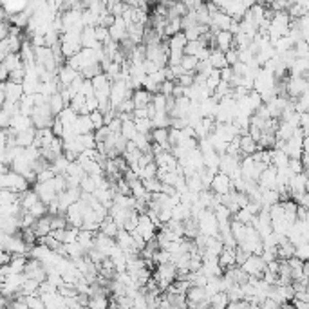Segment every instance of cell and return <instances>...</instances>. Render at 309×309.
I'll return each mask as SVG.
<instances>
[{
	"mask_svg": "<svg viewBox=\"0 0 309 309\" xmlns=\"http://www.w3.org/2000/svg\"><path fill=\"white\" fill-rule=\"evenodd\" d=\"M157 268L154 271V281H156L157 288L163 291L166 289V286L172 284L176 281V277H178V268H176V264L174 262H163V264H156Z\"/></svg>",
	"mask_w": 309,
	"mask_h": 309,
	"instance_id": "cell-1",
	"label": "cell"
},
{
	"mask_svg": "<svg viewBox=\"0 0 309 309\" xmlns=\"http://www.w3.org/2000/svg\"><path fill=\"white\" fill-rule=\"evenodd\" d=\"M197 226L199 231L204 235H212V237H219V223L215 219L214 210L210 208H202L197 215Z\"/></svg>",
	"mask_w": 309,
	"mask_h": 309,
	"instance_id": "cell-2",
	"label": "cell"
},
{
	"mask_svg": "<svg viewBox=\"0 0 309 309\" xmlns=\"http://www.w3.org/2000/svg\"><path fill=\"white\" fill-rule=\"evenodd\" d=\"M54 116L49 109V103H42V105H35L33 112H31V123L35 128H46L53 125Z\"/></svg>",
	"mask_w": 309,
	"mask_h": 309,
	"instance_id": "cell-3",
	"label": "cell"
},
{
	"mask_svg": "<svg viewBox=\"0 0 309 309\" xmlns=\"http://www.w3.org/2000/svg\"><path fill=\"white\" fill-rule=\"evenodd\" d=\"M304 92H309L307 76H286V96L289 99H295L297 96L304 94Z\"/></svg>",
	"mask_w": 309,
	"mask_h": 309,
	"instance_id": "cell-4",
	"label": "cell"
},
{
	"mask_svg": "<svg viewBox=\"0 0 309 309\" xmlns=\"http://www.w3.org/2000/svg\"><path fill=\"white\" fill-rule=\"evenodd\" d=\"M241 268H243L250 277H259L260 279L264 269H266V262H264L262 257L257 255V253H250V255L246 257V260L241 264Z\"/></svg>",
	"mask_w": 309,
	"mask_h": 309,
	"instance_id": "cell-5",
	"label": "cell"
},
{
	"mask_svg": "<svg viewBox=\"0 0 309 309\" xmlns=\"http://www.w3.org/2000/svg\"><path fill=\"white\" fill-rule=\"evenodd\" d=\"M24 275L27 279H35L38 282H44L47 279V271L44 268V264L40 260L33 259V257H27V262L24 266Z\"/></svg>",
	"mask_w": 309,
	"mask_h": 309,
	"instance_id": "cell-6",
	"label": "cell"
},
{
	"mask_svg": "<svg viewBox=\"0 0 309 309\" xmlns=\"http://www.w3.org/2000/svg\"><path fill=\"white\" fill-rule=\"evenodd\" d=\"M35 192H37L38 199H40L42 202H46V204H49L51 201H54L58 195L56 188H54L53 185V179H49V181H37L35 183Z\"/></svg>",
	"mask_w": 309,
	"mask_h": 309,
	"instance_id": "cell-7",
	"label": "cell"
},
{
	"mask_svg": "<svg viewBox=\"0 0 309 309\" xmlns=\"http://www.w3.org/2000/svg\"><path fill=\"white\" fill-rule=\"evenodd\" d=\"M210 190L214 192V194H217V195L228 194V192L231 190V179H230V176H226V174H223V172H217L214 178H212Z\"/></svg>",
	"mask_w": 309,
	"mask_h": 309,
	"instance_id": "cell-8",
	"label": "cell"
},
{
	"mask_svg": "<svg viewBox=\"0 0 309 309\" xmlns=\"http://www.w3.org/2000/svg\"><path fill=\"white\" fill-rule=\"evenodd\" d=\"M156 230L157 228L154 226V223L150 221V217L147 214H140L138 217V226H136V231L143 237L145 241H150L156 237Z\"/></svg>",
	"mask_w": 309,
	"mask_h": 309,
	"instance_id": "cell-9",
	"label": "cell"
},
{
	"mask_svg": "<svg viewBox=\"0 0 309 309\" xmlns=\"http://www.w3.org/2000/svg\"><path fill=\"white\" fill-rule=\"evenodd\" d=\"M114 243L118 244V246H120L125 253L138 252L136 244H134V239H132V233L125 230V228H120V230H118V233L114 235Z\"/></svg>",
	"mask_w": 309,
	"mask_h": 309,
	"instance_id": "cell-10",
	"label": "cell"
},
{
	"mask_svg": "<svg viewBox=\"0 0 309 309\" xmlns=\"http://www.w3.org/2000/svg\"><path fill=\"white\" fill-rule=\"evenodd\" d=\"M107 29H109V37H111V40L118 42V44L127 38V24H125V20L121 17H114L112 25H109Z\"/></svg>",
	"mask_w": 309,
	"mask_h": 309,
	"instance_id": "cell-11",
	"label": "cell"
},
{
	"mask_svg": "<svg viewBox=\"0 0 309 309\" xmlns=\"http://www.w3.org/2000/svg\"><path fill=\"white\" fill-rule=\"evenodd\" d=\"M214 47L221 49L223 53H226L228 49H231L233 46V33L230 31H215L214 33Z\"/></svg>",
	"mask_w": 309,
	"mask_h": 309,
	"instance_id": "cell-12",
	"label": "cell"
},
{
	"mask_svg": "<svg viewBox=\"0 0 309 309\" xmlns=\"http://www.w3.org/2000/svg\"><path fill=\"white\" fill-rule=\"evenodd\" d=\"M275 179H277V168L273 165H268L260 172L259 179H257V185H259L260 188H275Z\"/></svg>",
	"mask_w": 309,
	"mask_h": 309,
	"instance_id": "cell-13",
	"label": "cell"
},
{
	"mask_svg": "<svg viewBox=\"0 0 309 309\" xmlns=\"http://www.w3.org/2000/svg\"><path fill=\"white\" fill-rule=\"evenodd\" d=\"M130 99L134 103V109H145L152 101V92H149L147 89L140 87V89H134L130 94Z\"/></svg>",
	"mask_w": 309,
	"mask_h": 309,
	"instance_id": "cell-14",
	"label": "cell"
},
{
	"mask_svg": "<svg viewBox=\"0 0 309 309\" xmlns=\"http://www.w3.org/2000/svg\"><path fill=\"white\" fill-rule=\"evenodd\" d=\"M76 76H80V71H76V69H73L71 65H58V69H56V78H58V83L60 85H63V87H67L69 85L73 80L76 78Z\"/></svg>",
	"mask_w": 309,
	"mask_h": 309,
	"instance_id": "cell-15",
	"label": "cell"
},
{
	"mask_svg": "<svg viewBox=\"0 0 309 309\" xmlns=\"http://www.w3.org/2000/svg\"><path fill=\"white\" fill-rule=\"evenodd\" d=\"M219 266H221L223 271L228 268L237 266V260H235V248L223 246V250H221V253H219Z\"/></svg>",
	"mask_w": 309,
	"mask_h": 309,
	"instance_id": "cell-16",
	"label": "cell"
},
{
	"mask_svg": "<svg viewBox=\"0 0 309 309\" xmlns=\"http://www.w3.org/2000/svg\"><path fill=\"white\" fill-rule=\"evenodd\" d=\"M35 136H37V128L29 127L25 128V130H20L15 134V143H17L18 147H29V145H33Z\"/></svg>",
	"mask_w": 309,
	"mask_h": 309,
	"instance_id": "cell-17",
	"label": "cell"
},
{
	"mask_svg": "<svg viewBox=\"0 0 309 309\" xmlns=\"http://www.w3.org/2000/svg\"><path fill=\"white\" fill-rule=\"evenodd\" d=\"M73 128H75V134L94 132V127H92V121H91V118H89V114H78V118H76Z\"/></svg>",
	"mask_w": 309,
	"mask_h": 309,
	"instance_id": "cell-18",
	"label": "cell"
},
{
	"mask_svg": "<svg viewBox=\"0 0 309 309\" xmlns=\"http://www.w3.org/2000/svg\"><path fill=\"white\" fill-rule=\"evenodd\" d=\"M76 241H78V244L83 248V252L87 253L91 248H94V231H89V230L80 228L78 235H76Z\"/></svg>",
	"mask_w": 309,
	"mask_h": 309,
	"instance_id": "cell-19",
	"label": "cell"
},
{
	"mask_svg": "<svg viewBox=\"0 0 309 309\" xmlns=\"http://www.w3.org/2000/svg\"><path fill=\"white\" fill-rule=\"evenodd\" d=\"M307 71H309L307 58H295L293 63L289 65L288 73L289 75H295V76H307Z\"/></svg>",
	"mask_w": 309,
	"mask_h": 309,
	"instance_id": "cell-20",
	"label": "cell"
},
{
	"mask_svg": "<svg viewBox=\"0 0 309 309\" xmlns=\"http://www.w3.org/2000/svg\"><path fill=\"white\" fill-rule=\"evenodd\" d=\"M239 150L243 156H252V154L257 150V141L253 140L248 132L239 138Z\"/></svg>",
	"mask_w": 309,
	"mask_h": 309,
	"instance_id": "cell-21",
	"label": "cell"
},
{
	"mask_svg": "<svg viewBox=\"0 0 309 309\" xmlns=\"http://www.w3.org/2000/svg\"><path fill=\"white\" fill-rule=\"evenodd\" d=\"M208 62H210V65L214 67V69H223V67L228 65L226 58H224V53L221 49H217V47H212L210 49V54H208Z\"/></svg>",
	"mask_w": 309,
	"mask_h": 309,
	"instance_id": "cell-22",
	"label": "cell"
},
{
	"mask_svg": "<svg viewBox=\"0 0 309 309\" xmlns=\"http://www.w3.org/2000/svg\"><path fill=\"white\" fill-rule=\"evenodd\" d=\"M76 118H78V112L71 107V105H65V107L60 111V114H58V120L62 121L63 127H73Z\"/></svg>",
	"mask_w": 309,
	"mask_h": 309,
	"instance_id": "cell-23",
	"label": "cell"
},
{
	"mask_svg": "<svg viewBox=\"0 0 309 309\" xmlns=\"http://www.w3.org/2000/svg\"><path fill=\"white\" fill-rule=\"evenodd\" d=\"M24 63H22L20 60V54L18 53H8L4 56V60H2V63H0V67L4 71H8V75L11 73L13 69H17V67H22Z\"/></svg>",
	"mask_w": 309,
	"mask_h": 309,
	"instance_id": "cell-24",
	"label": "cell"
},
{
	"mask_svg": "<svg viewBox=\"0 0 309 309\" xmlns=\"http://www.w3.org/2000/svg\"><path fill=\"white\" fill-rule=\"evenodd\" d=\"M152 136V143L161 145L165 150H170V143H168V128H152L150 132Z\"/></svg>",
	"mask_w": 309,
	"mask_h": 309,
	"instance_id": "cell-25",
	"label": "cell"
},
{
	"mask_svg": "<svg viewBox=\"0 0 309 309\" xmlns=\"http://www.w3.org/2000/svg\"><path fill=\"white\" fill-rule=\"evenodd\" d=\"M269 154H271V165L275 166V168H284V166H288V161L289 157L286 156V152L282 149H269Z\"/></svg>",
	"mask_w": 309,
	"mask_h": 309,
	"instance_id": "cell-26",
	"label": "cell"
},
{
	"mask_svg": "<svg viewBox=\"0 0 309 309\" xmlns=\"http://www.w3.org/2000/svg\"><path fill=\"white\" fill-rule=\"evenodd\" d=\"M35 233H37V237H44V235H47L51 231V223H49V215H42V217L37 219V223H35L33 226Z\"/></svg>",
	"mask_w": 309,
	"mask_h": 309,
	"instance_id": "cell-27",
	"label": "cell"
},
{
	"mask_svg": "<svg viewBox=\"0 0 309 309\" xmlns=\"http://www.w3.org/2000/svg\"><path fill=\"white\" fill-rule=\"evenodd\" d=\"M185 185H186V190H188V192H192V194H199L201 190H204V188H202L201 179H199L197 170H195V174H192V176L185 178Z\"/></svg>",
	"mask_w": 309,
	"mask_h": 309,
	"instance_id": "cell-28",
	"label": "cell"
},
{
	"mask_svg": "<svg viewBox=\"0 0 309 309\" xmlns=\"http://www.w3.org/2000/svg\"><path fill=\"white\" fill-rule=\"evenodd\" d=\"M47 103H49V109H51V112H53V116H58L60 114V111L65 107V101H63V98L60 96V92L51 94L49 99H47Z\"/></svg>",
	"mask_w": 309,
	"mask_h": 309,
	"instance_id": "cell-29",
	"label": "cell"
},
{
	"mask_svg": "<svg viewBox=\"0 0 309 309\" xmlns=\"http://www.w3.org/2000/svg\"><path fill=\"white\" fill-rule=\"evenodd\" d=\"M197 56L194 54H183L181 60H179V65L183 67L185 73H195V67H197Z\"/></svg>",
	"mask_w": 309,
	"mask_h": 309,
	"instance_id": "cell-30",
	"label": "cell"
},
{
	"mask_svg": "<svg viewBox=\"0 0 309 309\" xmlns=\"http://www.w3.org/2000/svg\"><path fill=\"white\" fill-rule=\"evenodd\" d=\"M121 136L125 138L127 141H132V138L136 136L138 130H136V125H134V120H125L121 121Z\"/></svg>",
	"mask_w": 309,
	"mask_h": 309,
	"instance_id": "cell-31",
	"label": "cell"
},
{
	"mask_svg": "<svg viewBox=\"0 0 309 309\" xmlns=\"http://www.w3.org/2000/svg\"><path fill=\"white\" fill-rule=\"evenodd\" d=\"M228 302H230V298H228L226 291H219V293H215V295H212V297H210V305H212V307H217V309L228 307Z\"/></svg>",
	"mask_w": 309,
	"mask_h": 309,
	"instance_id": "cell-32",
	"label": "cell"
},
{
	"mask_svg": "<svg viewBox=\"0 0 309 309\" xmlns=\"http://www.w3.org/2000/svg\"><path fill=\"white\" fill-rule=\"evenodd\" d=\"M134 120V125H136V130L141 132V134H150L152 132V121L150 118H141V120H136V118H132Z\"/></svg>",
	"mask_w": 309,
	"mask_h": 309,
	"instance_id": "cell-33",
	"label": "cell"
},
{
	"mask_svg": "<svg viewBox=\"0 0 309 309\" xmlns=\"http://www.w3.org/2000/svg\"><path fill=\"white\" fill-rule=\"evenodd\" d=\"M156 172H157V165L154 161L147 163V165L141 166V172H140V179H150V178H156Z\"/></svg>",
	"mask_w": 309,
	"mask_h": 309,
	"instance_id": "cell-34",
	"label": "cell"
},
{
	"mask_svg": "<svg viewBox=\"0 0 309 309\" xmlns=\"http://www.w3.org/2000/svg\"><path fill=\"white\" fill-rule=\"evenodd\" d=\"M29 214H33L35 217H42V215H46L47 214V206H46V202H42L40 199H38L37 202H35L33 206H29Z\"/></svg>",
	"mask_w": 309,
	"mask_h": 309,
	"instance_id": "cell-35",
	"label": "cell"
},
{
	"mask_svg": "<svg viewBox=\"0 0 309 309\" xmlns=\"http://www.w3.org/2000/svg\"><path fill=\"white\" fill-rule=\"evenodd\" d=\"M89 118H91L94 130H96V128H101L103 125H105V120H103V112L98 111V109H96V111H91V112H89Z\"/></svg>",
	"mask_w": 309,
	"mask_h": 309,
	"instance_id": "cell-36",
	"label": "cell"
},
{
	"mask_svg": "<svg viewBox=\"0 0 309 309\" xmlns=\"http://www.w3.org/2000/svg\"><path fill=\"white\" fill-rule=\"evenodd\" d=\"M24 75H25L24 65L17 67V69H13L11 73L8 75V80H9V82H13V83H22V82H24Z\"/></svg>",
	"mask_w": 309,
	"mask_h": 309,
	"instance_id": "cell-37",
	"label": "cell"
},
{
	"mask_svg": "<svg viewBox=\"0 0 309 309\" xmlns=\"http://www.w3.org/2000/svg\"><path fill=\"white\" fill-rule=\"evenodd\" d=\"M295 257L305 262V260H307V257H309V244L302 243V244H298V246H295Z\"/></svg>",
	"mask_w": 309,
	"mask_h": 309,
	"instance_id": "cell-38",
	"label": "cell"
},
{
	"mask_svg": "<svg viewBox=\"0 0 309 309\" xmlns=\"http://www.w3.org/2000/svg\"><path fill=\"white\" fill-rule=\"evenodd\" d=\"M174 87H176V80H163L159 85V92L165 96H172Z\"/></svg>",
	"mask_w": 309,
	"mask_h": 309,
	"instance_id": "cell-39",
	"label": "cell"
},
{
	"mask_svg": "<svg viewBox=\"0 0 309 309\" xmlns=\"http://www.w3.org/2000/svg\"><path fill=\"white\" fill-rule=\"evenodd\" d=\"M134 111V103H132L130 98H125L123 101L116 107V112H132Z\"/></svg>",
	"mask_w": 309,
	"mask_h": 309,
	"instance_id": "cell-40",
	"label": "cell"
},
{
	"mask_svg": "<svg viewBox=\"0 0 309 309\" xmlns=\"http://www.w3.org/2000/svg\"><path fill=\"white\" fill-rule=\"evenodd\" d=\"M132 118H136V120L149 118V116H147V107H145V109H134V111H132Z\"/></svg>",
	"mask_w": 309,
	"mask_h": 309,
	"instance_id": "cell-41",
	"label": "cell"
},
{
	"mask_svg": "<svg viewBox=\"0 0 309 309\" xmlns=\"http://www.w3.org/2000/svg\"><path fill=\"white\" fill-rule=\"evenodd\" d=\"M9 260H11V253H8L4 248L0 246V266H2V264H8Z\"/></svg>",
	"mask_w": 309,
	"mask_h": 309,
	"instance_id": "cell-42",
	"label": "cell"
}]
</instances>
